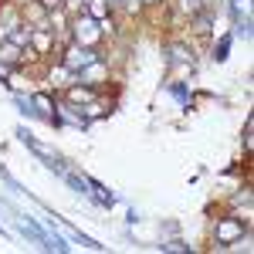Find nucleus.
<instances>
[{
  "instance_id": "obj_3",
  "label": "nucleus",
  "mask_w": 254,
  "mask_h": 254,
  "mask_svg": "<svg viewBox=\"0 0 254 254\" xmlns=\"http://www.w3.org/2000/svg\"><path fill=\"white\" fill-rule=\"evenodd\" d=\"M61 0H44V7H58Z\"/></svg>"
},
{
  "instance_id": "obj_2",
  "label": "nucleus",
  "mask_w": 254,
  "mask_h": 254,
  "mask_svg": "<svg viewBox=\"0 0 254 254\" xmlns=\"http://www.w3.org/2000/svg\"><path fill=\"white\" fill-rule=\"evenodd\" d=\"M217 237H220L224 244H231L234 237H241V224H237V220H224V224L217 227Z\"/></svg>"
},
{
  "instance_id": "obj_1",
  "label": "nucleus",
  "mask_w": 254,
  "mask_h": 254,
  "mask_svg": "<svg viewBox=\"0 0 254 254\" xmlns=\"http://www.w3.org/2000/svg\"><path fill=\"white\" fill-rule=\"evenodd\" d=\"M95 55H92V51H78V48H75V51H68V58H64V64H68V68H88V64H95Z\"/></svg>"
}]
</instances>
